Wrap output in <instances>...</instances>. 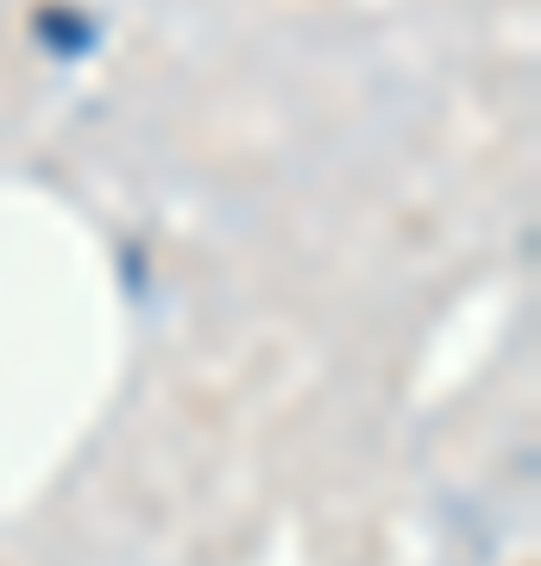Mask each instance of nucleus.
Instances as JSON below:
<instances>
[]
</instances>
